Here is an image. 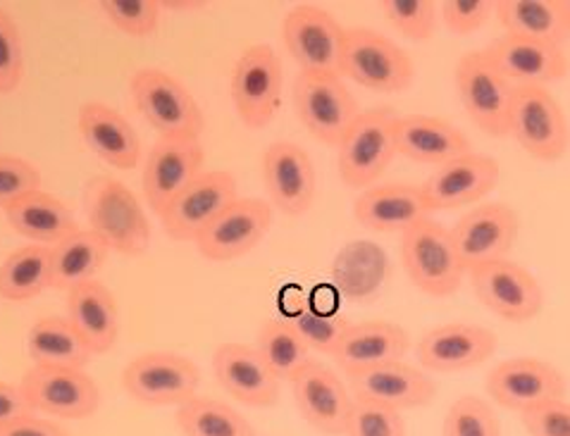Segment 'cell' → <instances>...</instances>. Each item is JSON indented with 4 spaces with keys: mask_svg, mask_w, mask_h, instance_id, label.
Instances as JSON below:
<instances>
[{
    "mask_svg": "<svg viewBox=\"0 0 570 436\" xmlns=\"http://www.w3.org/2000/svg\"><path fill=\"white\" fill-rule=\"evenodd\" d=\"M83 210L94 234L115 254L144 256L150 246V222L139 198L115 177H94L83 191Z\"/></svg>",
    "mask_w": 570,
    "mask_h": 436,
    "instance_id": "cell-1",
    "label": "cell"
},
{
    "mask_svg": "<svg viewBox=\"0 0 570 436\" xmlns=\"http://www.w3.org/2000/svg\"><path fill=\"white\" fill-rule=\"evenodd\" d=\"M396 112L390 106L361 110L337 143L340 179L348 189L375 187L396 158Z\"/></svg>",
    "mask_w": 570,
    "mask_h": 436,
    "instance_id": "cell-2",
    "label": "cell"
},
{
    "mask_svg": "<svg viewBox=\"0 0 570 436\" xmlns=\"http://www.w3.org/2000/svg\"><path fill=\"white\" fill-rule=\"evenodd\" d=\"M134 106L160 139H200L206 117L196 98L170 72L141 67L129 81Z\"/></svg>",
    "mask_w": 570,
    "mask_h": 436,
    "instance_id": "cell-3",
    "label": "cell"
},
{
    "mask_svg": "<svg viewBox=\"0 0 570 436\" xmlns=\"http://www.w3.org/2000/svg\"><path fill=\"white\" fill-rule=\"evenodd\" d=\"M340 77L377 93L406 91L415 65L404 48L371 27H351L344 33Z\"/></svg>",
    "mask_w": 570,
    "mask_h": 436,
    "instance_id": "cell-4",
    "label": "cell"
},
{
    "mask_svg": "<svg viewBox=\"0 0 570 436\" xmlns=\"http://www.w3.org/2000/svg\"><path fill=\"white\" fill-rule=\"evenodd\" d=\"M401 265L413 287L432 298L454 296L465 277V267L451 244L449 229L432 217L401 234Z\"/></svg>",
    "mask_w": 570,
    "mask_h": 436,
    "instance_id": "cell-5",
    "label": "cell"
},
{
    "mask_svg": "<svg viewBox=\"0 0 570 436\" xmlns=\"http://www.w3.org/2000/svg\"><path fill=\"white\" fill-rule=\"evenodd\" d=\"M284 70L271 43H254L239 56L229 79V96L248 129L271 127L282 108Z\"/></svg>",
    "mask_w": 570,
    "mask_h": 436,
    "instance_id": "cell-6",
    "label": "cell"
},
{
    "mask_svg": "<svg viewBox=\"0 0 570 436\" xmlns=\"http://www.w3.org/2000/svg\"><path fill=\"white\" fill-rule=\"evenodd\" d=\"M292 100L298 122L315 141L337 148L348 125L361 108L340 75L298 72L292 87Z\"/></svg>",
    "mask_w": 570,
    "mask_h": 436,
    "instance_id": "cell-7",
    "label": "cell"
},
{
    "mask_svg": "<svg viewBox=\"0 0 570 436\" xmlns=\"http://www.w3.org/2000/svg\"><path fill=\"white\" fill-rule=\"evenodd\" d=\"M509 137L534 160H561L568 150V120L554 93L547 87H515Z\"/></svg>",
    "mask_w": 570,
    "mask_h": 436,
    "instance_id": "cell-8",
    "label": "cell"
},
{
    "mask_svg": "<svg viewBox=\"0 0 570 436\" xmlns=\"http://www.w3.org/2000/svg\"><path fill=\"white\" fill-rule=\"evenodd\" d=\"M456 93L471 122L492 139L509 137L513 87L482 50H471L456 62Z\"/></svg>",
    "mask_w": 570,
    "mask_h": 436,
    "instance_id": "cell-9",
    "label": "cell"
},
{
    "mask_svg": "<svg viewBox=\"0 0 570 436\" xmlns=\"http://www.w3.org/2000/svg\"><path fill=\"white\" fill-rule=\"evenodd\" d=\"M122 387L129 398L144 406H181L196 396L200 370L187 356L173 350H150L127 363Z\"/></svg>",
    "mask_w": 570,
    "mask_h": 436,
    "instance_id": "cell-10",
    "label": "cell"
},
{
    "mask_svg": "<svg viewBox=\"0 0 570 436\" xmlns=\"http://www.w3.org/2000/svg\"><path fill=\"white\" fill-rule=\"evenodd\" d=\"M480 304L507 323L523 325L542 313L544 291L528 267L499 258L468 270Z\"/></svg>",
    "mask_w": 570,
    "mask_h": 436,
    "instance_id": "cell-11",
    "label": "cell"
},
{
    "mask_svg": "<svg viewBox=\"0 0 570 436\" xmlns=\"http://www.w3.org/2000/svg\"><path fill=\"white\" fill-rule=\"evenodd\" d=\"M346 29L315 3L292 8L282 22V39L301 72L340 75Z\"/></svg>",
    "mask_w": 570,
    "mask_h": 436,
    "instance_id": "cell-12",
    "label": "cell"
},
{
    "mask_svg": "<svg viewBox=\"0 0 570 436\" xmlns=\"http://www.w3.org/2000/svg\"><path fill=\"white\" fill-rule=\"evenodd\" d=\"M20 389L33 413L60 417V420H87L100 404L96 379L70 367L33 365L24 373Z\"/></svg>",
    "mask_w": 570,
    "mask_h": 436,
    "instance_id": "cell-13",
    "label": "cell"
},
{
    "mask_svg": "<svg viewBox=\"0 0 570 436\" xmlns=\"http://www.w3.org/2000/svg\"><path fill=\"white\" fill-rule=\"evenodd\" d=\"M273 206L263 198H237L194 241L210 262H229L248 256L271 231Z\"/></svg>",
    "mask_w": 570,
    "mask_h": 436,
    "instance_id": "cell-14",
    "label": "cell"
},
{
    "mask_svg": "<svg viewBox=\"0 0 570 436\" xmlns=\"http://www.w3.org/2000/svg\"><path fill=\"white\" fill-rule=\"evenodd\" d=\"M518 229H521V220L511 206L480 204L449 229V237L468 272L478 265L509 258L518 241Z\"/></svg>",
    "mask_w": 570,
    "mask_h": 436,
    "instance_id": "cell-15",
    "label": "cell"
},
{
    "mask_svg": "<svg viewBox=\"0 0 570 436\" xmlns=\"http://www.w3.org/2000/svg\"><path fill=\"white\" fill-rule=\"evenodd\" d=\"M237 198V179L229 172L204 170L167 206L160 225L175 241H196L200 231Z\"/></svg>",
    "mask_w": 570,
    "mask_h": 436,
    "instance_id": "cell-16",
    "label": "cell"
},
{
    "mask_svg": "<svg viewBox=\"0 0 570 436\" xmlns=\"http://www.w3.org/2000/svg\"><path fill=\"white\" fill-rule=\"evenodd\" d=\"M206 150L198 139H158L144 165V198L158 217L204 172Z\"/></svg>",
    "mask_w": 570,
    "mask_h": 436,
    "instance_id": "cell-17",
    "label": "cell"
},
{
    "mask_svg": "<svg viewBox=\"0 0 570 436\" xmlns=\"http://www.w3.org/2000/svg\"><path fill=\"white\" fill-rule=\"evenodd\" d=\"M289 384L301 417L315 432L323 436H344L354 398L337 373L321 360H308Z\"/></svg>",
    "mask_w": 570,
    "mask_h": 436,
    "instance_id": "cell-18",
    "label": "cell"
},
{
    "mask_svg": "<svg viewBox=\"0 0 570 436\" xmlns=\"http://www.w3.org/2000/svg\"><path fill=\"white\" fill-rule=\"evenodd\" d=\"M263 181L271 206L289 217L306 215L315 200V165L304 146L273 141L263 153Z\"/></svg>",
    "mask_w": 570,
    "mask_h": 436,
    "instance_id": "cell-19",
    "label": "cell"
},
{
    "mask_svg": "<svg viewBox=\"0 0 570 436\" xmlns=\"http://www.w3.org/2000/svg\"><path fill=\"white\" fill-rule=\"evenodd\" d=\"M499 175V162L492 156L471 150V153L438 165V170L421 187L432 212H449L480 204L497 189Z\"/></svg>",
    "mask_w": 570,
    "mask_h": 436,
    "instance_id": "cell-20",
    "label": "cell"
},
{
    "mask_svg": "<svg viewBox=\"0 0 570 436\" xmlns=\"http://www.w3.org/2000/svg\"><path fill=\"white\" fill-rule=\"evenodd\" d=\"M488 394L497 406L523 413L532 406L566 396V379L554 365L542 358L501 360L488 377Z\"/></svg>",
    "mask_w": 570,
    "mask_h": 436,
    "instance_id": "cell-21",
    "label": "cell"
},
{
    "mask_svg": "<svg viewBox=\"0 0 570 436\" xmlns=\"http://www.w3.org/2000/svg\"><path fill=\"white\" fill-rule=\"evenodd\" d=\"M499 339L475 323H446L423 334L417 341V360L430 373H463L488 363L497 354Z\"/></svg>",
    "mask_w": 570,
    "mask_h": 436,
    "instance_id": "cell-22",
    "label": "cell"
},
{
    "mask_svg": "<svg viewBox=\"0 0 570 436\" xmlns=\"http://www.w3.org/2000/svg\"><path fill=\"white\" fill-rule=\"evenodd\" d=\"M346 379L348 394L354 400H365V404L384 406L399 413L425 408L438 398V382L404 360L380 365Z\"/></svg>",
    "mask_w": 570,
    "mask_h": 436,
    "instance_id": "cell-23",
    "label": "cell"
},
{
    "mask_svg": "<svg viewBox=\"0 0 570 436\" xmlns=\"http://www.w3.org/2000/svg\"><path fill=\"white\" fill-rule=\"evenodd\" d=\"M213 375L234 400L250 408H271L277 404L282 382L263 363L256 346L227 341L215 348Z\"/></svg>",
    "mask_w": 570,
    "mask_h": 436,
    "instance_id": "cell-24",
    "label": "cell"
},
{
    "mask_svg": "<svg viewBox=\"0 0 570 436\" xmlns=\"http://www.w3.org/2000/svg\"><path fill=\"white\" fill-rule=\"evenodd\" d=\"M497 70L509 79L511 87H547V83L561 81L568 75V58L563 48L551 43L521 39V37H499L482 50Z\"/></svg>",
    "mask_w": 570,
    "mask_h": 436,
    "instance_id": "cell-25",
    "label": "cell"
},
{
    "mask_svg": "<svg viewBox=\"0 0 570 436\" xmlns=\"http://www.w3.org/2000/svg\"><path fill=\"white\" fill-rule=\"evenodd\" d=\"M411 348L409 331L390 320H367L348 325L330 356L344 377H354L373 367L404 360Z\"/></svg>",
    "mask_w": 570,
    "mask_h": 436,
    "instance_id": "cell-26",
    "label": "cell"
},
{
    "mask_svg": "<svg viewBox=\"0 0 570 436\" xmlns=\"http://www.w3.org/2000/svg\"><path fill=\"white\" fill-rule=\"evenodd\" d=\"M77 129L83 143L115 170H134L141 158V139L115 108L89 100L79 108Z\"/></svg>",
    "mask_w": 570,
    "mask_h": 436,
    "instance_id": "cell-27",
    "label": "cell"
},
{
    "mask_svg": "<svg viewBox=\"0 0 570 436\" xmlns=\"http://www.w3.org/2000/svg\"><path fill=\"white\" fill-rule=\"evenodd\" d=\"M354 215L358 225L373 231H396L404 234L415 222L432 215L423 187L417 184H375V187L361 191L354 204Z\"/></svg>",
    "mask_w": 570,
    "mask_h": 436,
    "instance_id": "cell-28",
    "label": "cell"
},
{
    "mask_svg": "<svg viewBox=\"0 0 570 436\" xmlns=\"http://www.w3.org/2000/svg\"><path fill=\"white\" fill-rule=\"evenodd\" d=\"M394 141L396 156L434 167L473 150L471 141L456 125L432 115H399Z\"/></svg>",
    "mask_w": 570,
    "mask_h": 436,
    "instance_id": "cell-29",
    "label": "cell"
},
{
    "mask_svg": "<svg viewBox=\"0 0 570 436\" xmlns=\"http://www.w3.org/2000/svg\"><path fill=\"white\" fill-rule=\"evenodd\" d=\"M67 320L87 341L94 356H104L120 337V308L112 291L98 279L67 291Z\"/></svg>",
    "mask_w": 570,
    "mask_h": 436,
    "instance_id": "cell-30",
    "label": "cell"
},
{
    "mask_svg": "<svg viewBox=\"0 0 570 436\" xmlns=\"http://www.w3.org/2000/svg\"><path fill=\"white\" fill-rule=\"evenodd\" d=\"M494 14L509 37L563 48L570 37L568 0H499Z\"/></svg>",
    "mask_w": 570,
    "mask_h": 436,
    "instance_id": "cell-31",
    "label": "cell"
},
{
    "mask_svg": "<svg viewBox=\"0 0 570 436\" xmlns=\"http://www.w3.org/2000/svg\"><path fill=\"white\" fill-rule=\"evenodd\" d=\"M6 220L20 237L39 246H53L79 229L70 206L41 189L10 204L6 208Z\"/></svg>",
    "mask_w": 570,
    "mask_h": 436,
    "instance_id": "cell-32",
    "label": "cell"
},
{
    "mask_svg": "<svg viewBox=\"0 0 570 436\" xmlns=\"http://www.w3.org/2000/svg\"><path fill=\"white\" fill-rule=\"evenodd\" d=\"M50 248V289L70 291L91 281L104 267L110 248L91 229H77Z\"/></svg>",
    "mask_w": 570,
    "mask_h": 436,
    "instance_id": "cell-33",
    "label": "cell"
},
{
    "mask_svg": "<svg viewBox=\"0 0 570 436\" xmlns=\"http://www.w3.org/2000/svg\"><path fill=\"white\" fill-rule=\"evenodd\" d=\"M27 350L33 365L41 367H70L83 370L94 358L91 348L79 337V331L67 317H41L27 334Z\"/></svg>",
    "mask_w": 570,
    "mask_h": 436,
    "instance_id": "cell-34",
    "label": "cell"
},
{
    "mask_svg": "<svg viewBox=\"0 0 570 436\" xmlns=\"http://www.w3.org/2000/svg\"><path fill=\"white\" fill-rule=\"evenodd\" d=\"M50 287V248L24 246L10 254L0 265V298L24 304Z\"/></svg>",
    "mask_w": 570,
    "mask_h": 436,
    "instance_id": "cell-35",
    "label": "cell"
},
{
    "mask_svg": "<svg viewBox=\"0 0 570 436\" xmlns=\"http://www.w3.org/2000/svg\"><path fill=\"white\" fill-rule=\"evenodd\" d=\"M175 423L184 436H258L239 410L206 396H194L177 406Z\"/></svg>",
    "mask_w": 570,
    "mask_h": 436,
    "instance_id": "cell-36",
    "label": "cell"
},
{
    "mask_svg": "<svg viewBox=\"0 0 570 436\" xmlns=\"http://www.w3.org/2000/svg\"><path fill=\"white\" fill-rule=\"evenodd\" d=\"M256 350L279 382L292 377L311 360V348L298 337L289 320H271L258 331Z\"/></svg>",
    "mask_w": 570,
    "mask_h": 436,
    "instance_id": "cell-37",
    "label": "cell"
},
{
    "mask_svg": "<svg viewBox=\"0 0 570 436\" xmlns=\"http://www.w3.org/2000/svg\"><path fill=\"white\" fill-rule=\"evenodd\" d=\"M380 12L396 33L417 43L430 41L440 24L434 0H384Z\"/></svg>",
    "mask_w": 570,
    "mask_h": 436,
    "instance_id": "cell-38",
    "label": "cell"
},
{
    "mask_svg": "<svg viewBox=\"0 0 570 436\" xmlns=\"http://www.w3.org/2000/svg\"><path fill=\"white\" fill-rule=\"evenodd\" d=\"M442 436H501V423L488 400L465 394L449 406Z\"/></svg>",
    "mask_w": 570,
    "mask_h": 436,
    "instance_id": "cell-39",
    "label": "cell"
},
{
    "mask_svg": "<svg viewBox=\"0 0 570 436\" xmlns=\"http://www.w3.org/2000/svg\"><path fill=\"white\" fill-rule=\"evenodd\" d=\"M98 8L117 31L131 39L154 37L160 22L158 0H104Z\"/></svg>",
    "mask_w": 570,
    "mask_h": 436,
    "instance_id": "cell-40",
    "label": "cell"
},
{
    "mask_svg": "<svg viewBox=\"0 0 570 436\" xmlns=\"http://www.w3.org/2000/svg\"><path fill=\"white\" fill-rule=\"evenodd\" d=\"M292 327L298 331V337L311 350H317L323 356H332L337 348L342 334L351 325L346 317L334 313H321L313 308H304L296 317H292Z\"/></svg>",
    "mask_w": 570,
    "mask_h": 436,
    "instance_id": "cell-41",
    "label": "cell"
},
{
    "mask_svg": "<svg viewBox=\"0 0 570 436\" xmlns=\"http://www.w3.org/2000/svg\"><path fill=\"white\" fill-rule=\"evenodd\" d=\"M344 436H409V432L399 410L354 400Z\"/></svg>",
    "mask_w": 570,
    "mask_h": 436,
    "instance_id": "cell-42",
    "label": "cell"
},
{
    "mask_svg": "<svg viewBox=\"0 0 570 436\" xmlns=\"http://www.w3.org/2000/svg\"><path fill=\"white\" fill-rule=\"evenodd\" d=\"M24 79L22 33L12 14L0 10V96H10Z\"/></svg>",
    "mask_w": 570,
    "mask_h": 436,
    "instance_id": "cell-43",
    "label": "cell"
},
{
    "mask_svg": "<svg viewBox=\"0 0 570 436\" xmlns=\"http://www.w3.org/2000/svg\"><path fill=\"white\" fill-rule=\"evenodd\" d=\"M494 8V0H444L438 6V14L454 37H471L492 20Z\"/></svg>",
    "mask_w": 570,
    "mask_h": 436,
    "instance_id": "cell-44",
    "label": "cell"
},
{
    "mask_svg": "<svg viewBox=\"0 0 570 436\" xmlns=\"http://www.w3.org/2000/svg\"><path fill=\"white\" fill-rule=\"evenodd\" d=\"M41 189V172L31 162L0 156V208H8L17 198Z\"/></svg>",
    "mask_w": 570,
    "mask_h": 436,
    "instance_id": "cell-45",
    "label": "cell"
},
{
    "mask_svg": "<svg viewBox=\"0 0 570 436\" xmlns=\"http://www.w3.org/2000/svg\"><path fill=\"white\" fill-rule=\"evenodd\" d=\"M518 415L530 436H570V406L566 398L544 400Z\"/></svg>",
    "mask_w": 570,
    "mask_h": 436,
    "instance_id": "cell-46",
    "label": "cell"
},
{
    "mask_svg": "<svg viewBox=\"0 0 570 436\" xmlns=\"http://www.w3.org/2000/svg\"><path fill=\"white\" fill-rule=\"evenodd\" d=\"M0 436H70V432L53 420L39 417V413H29L0 427Z\"/></svg>",
    "mask_w": 570,
    "mask_h": 436,
    "instance_id": "cell-47",
    "label": "cell"
},
{
    "mask_svg": "<svg viewBox=\"0 0 570 436\" xmlns=\"http://www.w3.org/2000/svg\"><path fill=\"white\" fill-rule=\"evenodd\" d=\"M29 413H33V410L29 408L22 389L14 387V384L0 382V427L17 420V417L29 415Z\"/></svg>",
    "mask_w": 570,
    "mask_h": 436,
    "instance_id": "cell-48",
    "label": "cell"
},
{
    "mask_svg": "<svg viewBox=\"0 0 570 436\" xmlns=\"http://www.w3.org/2000/svg\"><path fill=\"white\" fill-rule=\"evenodd\" d=\"M160 6V12L167 10V12H194V10H200L206 8V3H200V0H158Z\"/></svg>",
    "mask_w": 570,
    "mask_h": 436,
    "instance_id": "cell-49",
    "label": "cell"
}]
</instances>
